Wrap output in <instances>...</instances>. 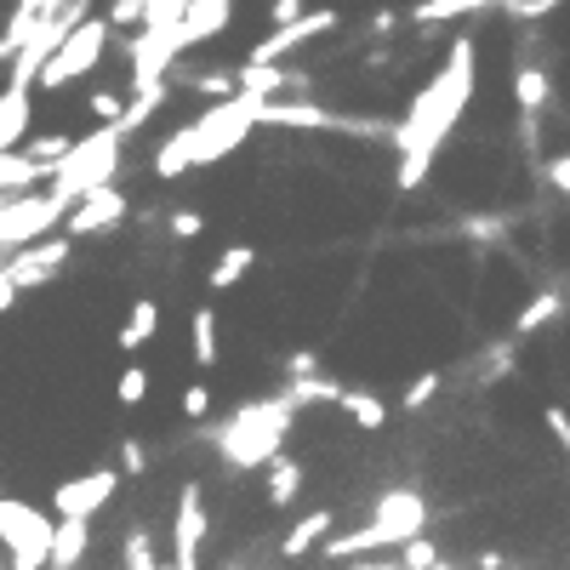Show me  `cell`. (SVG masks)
<instances>
[{
    "instance_id": "obj_1",
    "label": "cell",
    "mask_w": 570,
    "mask_h": 570,
    "mask_svg": "<svg viewBox=\"0 0 570 570\" xmlns=\"http://www.w3.org/2000/svg\"><path fill=\"white\" fill-rule=\"evenodd\" d=\"M473 86H480V46H473V35H462L445 52V63L434 69V80L411 98L405 120L394 126V155H400L394 188L400 195H411V188L428 183V171H434V160L445 149V137L462 126V115L473 104Z\"/></svg>"
},
{
    "instance_id": "obj_2",
    "label": "cell",
    "mask_w": 570,
    "mask_h": 570,
    "mask_svg": "<svg viewBox=\"0 0 570 570\" xmlns=\"http://www.w3.org/2000/svg\"><path fill=\"white\" fill-rule=\"evenodd\" d=\"M263 104H268V98H252V91H234V98L206 104L195 120L177 126V131L160 142L155 160H149V171H155L160 183H171V177H188V171H206V166L228 160V155L263 126Z\"/></svg>"
},
{
    "instance_id": "obj_3",
    "label": "cell",
    "mask_w": 570,
    "mask_h": 570,
    "mask_svg": "<svg viewBox=\"0 0 570 570\" xmlns=\"http://www.w3.org/2000/svg\"><path fill=\"white\" fill-rule=\"evenodd\" d=\"M297 422V405L292 394H263L252 405H240L223 428H217V456L234 468V473H263L274 456H285V434Z\"/></svg>"
},
{
    "instance_id": "obj_4",
    "label": "cell",
    "mask_w": 570,
    "mask_h": 570,
    "mask_svg": "<svg viewBox=\"0 0 570 570\" xmlns=\"http://www.w3.org/2000/svg\"><path fill=\"white\" fill-rule=\"evenodd\" d=\"M416 537H428V502H422L416 491H389V497H376L371 525H360V531H348V537H337V542H325L320 553H325V564H348V559H360V553L405 548V542H416Z\"/></svg>"
},
{
    "instance_id": "obj_5",
    "label": "cell",
    "mask_w": 570,
    "mask_h": 570,
    "mask_svg": "<svg viewBox=\"0 0 570 570\" xmlns=\"http://www.w3.org/2000/svg\"><path fill=\"white\" fill-rule=\"evenodd\" d=\"M120 166H126V126H120V120H115V126H91L86 137H75V149L52 166L46 188H52V195H63V200L75 206L80 195H91V188L115 183Z\"/></svg>"
},
{
    "instance_id": "obj_6",
    "label": "cell",
    "mask_w": 570,
    "mask_h": 570,
    "mask_svg": "<svg viewBox=\"0 0 570 570\" xmlns=\"http://www.w3.org/2000/svg\"><path fill=\"white\" fill-rule=\"evenodd\" d=\"M52 537H58V513H46L23 497H0V548H7L12 570H52Z\"/></svg>"
},
{
    "instance_id": "obj_7",
    "label": "cell",
    "mask_w": 570,
    "mask_h": 570,
    "mask_svg": "<svg viewBox=\"0 0 570 570\" xmlns=\"http://www.w3.org/2000/svg\"><path fill=\"white\" fill-rule=\"evenodd\" d=\"M69 200L63 195H52V188H23V195H12V200H0V252H23V246H35V240H52V234L69 223Z\"/></svg>"
},
{
    "instance_id": "obj_8",
    "label": "cell",
    "mask_w": 570,
    "mask_h": 570,
    "mask_svg": "<svg viewBox=\"0 0 570 570\" xmlns=\"http://www.w3.org/2000/svg\"><path fill=\"white\" fill-rule=\"evenodd\" d=\"M109 18H80L75 29H69V40L58 46L52 58H46V69L35 75V91H63V86H75L80 75H91L104 63V52H109Z\"/></svg>"
},
{
    "instance_id": "obj_9",
    "label": "cell",
    "mask_w": 570,
    "mask_h": 570,
    "mask_svg": "<svg viewBox=\"0 0 570 570\" xmlns=\"http://www.w3.org/2000/svg\"><path fill=\"white\" fill-rule=\"evenodd\" d=\"M206 537H212L206 491L188 480V485L177 491V508H171V570H200V559H206Z\"/></svg>"
},
{
    "instance_id": "obj_10",
    "label": "cell",
    "mask_w": 570,
    "mask_h": 570,
    "mask_svg": "<svg viewBox=\"0 0 570 570\" xmlns=\"http://www.w3.org/2000/svg\"><path fill=\"white\" fill-rule=\"evenodd\" d=\"M126 473L120 468H86V473H69V480H58L52 491V513L58 519H91V513H104L115 502Z\"/></svg>"
},
{
    "instance_id": "obj_11",
    "label": "cell",
    "mask_w": 570,
    "mask_h": 570,
    "mask_svg": "<svg viewBox=\"0 0 570 570\" xmlns=\"http://www.w3.org/2000/svg\"><path fill=\"white\" fill-rule=\"evenodd\" d=\"M126 212H131V200L120 195V183H104V188H91V195H80V200H75V212H69L63 234H69V240H91V234L120 228V223H126Z\"/></svg>"
},
{
    "instance_id": "obj_12",
    "label": "cell",
    "mask_w": 570,
    "mask_h": 570,
    "mask_svg": "<svg viewBox=\"0 0 570 570\" xmlns=\"http://www.w3.org/2000/svg\"><path fill=\"white\" fill-rule=\"evenodd\" d=\"M69 257H75V240H69V234H52V240H35V246L12 252L7 257V274L23 285V292H35V285H46L52 274H63Z\"/></svg>"
},
{
    "instance_id": "obj_13",
    "label": "cell",
    "mask_w": 570,
    "mask_h": 570,
    "mask_svg": "<svg viewBox=\"0 0 570 570\" xmlns=\"http://www.w3.org/2000/svg\"><path fill=\"white\" fill-rule=\"evenodd\" d=\"M325 29H337V12H303V18H292V23H274V35L257 40L252 63H279V58H292L303 40H314V35H325Z\"/></svg>"
},
{
    "instance_id": "obj_14",
    "label": "cell",
    "mask_w": 570,
    "mask_h": 570,
    "mask_svg": "<svg viewBox=\"0 0 570 570\" xmlns=\"http://www.w3.org/2000/svg\"><path fill=\"white\" fill-rule=\"evenodd\" d=\"M29 120H35V86L7 80V86H0V155L18 149L23 131H29Z\"/></svg>"
},
{
    "instance_id": "obj_15",
    "label": "cell",
    "mask_w": 570,
    "mask_h": 570,
    "mask_svg": "<svg viewBox=\"0 0 570 570\" xmlns=\"http://www.w3.org/2000/svg\"><path fill=\"white\" fill-rule=\"evenodd\" d=\"M155 337H160V297H137V303L126 308L120 331H115V348H120L126 360H137Z\"/></svg>"
},
{
    "instance_id": "obj_16",
    "label": "cell",
    "mask_w": 570,
    "mask_h": 570,
    "mask_svg": "<svg viewBox=\"0 0 570 570\" xmlns=\"http://www.w3.org/2000/svg\"><path fill=\"white\" fill-rule=\"evenodd\" d=\"M331 525H337V508H308L297 525L279 537V553H285V559H303V553L325 548V542H331Z\"/></svg>"
},
{
    "instance_id": "obj_17",
    "label": "cell",
    "mask_w": 570,
    "mask_h": 570,
    "mask_svg": "<svg viewBox=\"0 0 570 570\" xmlns=\"http://www.w3.org/2000/svg\"><path fill=\"white\" fill-rule=\"evenodd\" d=\"M303 480H308V473H303L297 456H274V462L263 468V497H268V508L285 513V508L303 497Z\"/></svg>"
},
{
    "instance_id": "obj_18",
    "label": "cell",
    "mask_w": 570,
    "mask_h": 570,
    "mask_svg": "<svg viewBox=\"0 0 570 570\" xmlns=\"http://www.w3.org/2000/svg\"><path fill=\"white\" fill-rule=\"evenodd\" d=\"M188 360H195V371H217V360H223L217 308H212V303H200L195 314H188Z\"/></svg>"
},
{
    "instance_id": "obj_19",
    "label": "cell",
    "mask_w": 570,
    "mask_h": 570,
    "mask_svg": "<svg viewBox=\"0 0 570 570\" xmlns=\"http://www.w3.org/2000/svg\"><path fill=\"white\" fill-rule=\"evenodd\" d=\"M252 268H257V246L234 240V246H228V252H217V263L206 268V285H212V292H234V285H240Z\"/></svg>"
},
{
    "instance_id": "obj_20",
    "label": "cell",
    "mask_w": 570,
    "mask_h": 570,
    "mask_svg": "<svg viewBox=\"0 0 570 570\" xmlns=\"http://www.w3.org/2000/svg\"><path fill=\"white\" fill-rule=\"evenodd\" d=\"M91 548V519H58V537H52V570H80Z\"/></svg>"
},
{
    "instance_id": "obj_21",
    "label": "cell",
    "mask_w": 570,
    "mask_h": 570,
    "mask_svg": "<svg viewBox=\"0 0 570 570\" xmlns=\"http://www.w3.org/2000/svg\"><path fill=\"white\" fill-rule=\"evenodd\" d=\"M337 411L354 416V428H365V434H383V428H389V405L376 400L371 389H343L337 394Z\"/></svg>"
},
{
    "instance_id": "obj_22",
    "label": "cell",
    "mask_w": 570,
    "mask_h": 570,
    "mask_svg": "<svg viewBox=\"0 0 570 570\" xmlns=\"http://www.w3.org/2000/svg\"><path fill=\"white\" fill-rule=\"evenodd\" d=\"M513 98H519V115H537V109L548 104V69H537V63L519 69V80H513Z\"/></svg>"
},
{
    "instance_id": "obj_23",
    "label": "cell",
    "mask_w": 570,
    "mask_h": 570,
    "mask_svg": "<svg viewBox=\"0 0 570 570\" xmlns=\"http://www.w3.org/2000/svg\"><path fill=\"white\" fill-rule=\"evenodd\" d=\"M149 383H155V376H149V365H137V360H126V371L115 376V400L131 411V405H142V400H149Z\"/></svg>"
},
{
    "instance_id": "obj_24",
    "label": "cell",
    "mask_w": 570,
    "mask_h": 570,
    "mask_svg": "<svg viewBox=\"0 0 570 570\" xmlns=\"http://www.w3.org/2000/svg\"><path fill=\"white\" fill-rule=\"evenodd\" d=\"M120 564H126V570H166V564L155 559V537L142 531V525L126 537V548H120Z\"/></svg>"
},
{
    "instance_id": "obj_25",
    "label": "cell",
    "mask_w": 570,
    "mask_h": 570,
    "mask_svg": "<svg viewBox=\"0 0 570 570\" xmlns=\"http://www.w3.org/2000/svg\"><path fill=\"white\" fill-rule=\"evenodd\" d=\"M400 564H405V570H440V548L428 542V537H416V542L400 548Z\"/></svg>"
},
{
    "instance_id": "obj_26",
    "label": "cell",
    "mask_w": 570,
    "mask_h": 570,
    "mask_svg": "<svg viewBox=\"0 0 570 570\" xmlns=\"http://www.w3.org/2000/svg\"><path fill=\"white\" fill-rule=\"evenodd\" d=\"M434 394H440V371H422L416 383H411V389L400 394V405H405V411H422V405L434 400Z\"/></svg>"
},
{
    "instance_id": "obj_27",
    "label": "cell",
    "mask_w": 570,
    "mask_h": 570,
    "mask_svg": "<svg viewBox=\"0 0 570 570\" xmlns=\"http://www.w3.org/2000/svg\"><path fill=\"white\" fill-rule=\"evenodd\" d=\"M542 428H548V440L559 451H570V411L564 405H542Z\"/></svg>"
},
{
    "instance_id": "obj_28",
    "label": "cell",
    "mask_w": 570,
    "mask_h": 570,
    "mask_svg": "<svg viewBox=\"0 0 570 570\" xmlns=\"http://www.w3.org/2000/svg\"><path fill=\"white\" fill-rule=\"evenodd\" d=\"M206 411H212V383H206V376H195V383L183 389V416H195V422H200Z\"/></svg>"
},
{
    "instance_id": "obj_29",
    "label": "cell",
    "mask_w": 570,
    "mask_h": 570,
    "mask_svg": "<svg viewBox=\"0 0 570 570\" xmlns=\"http://www.w3.org/2000/svg\"><path fill=\"white\" fill-rule=\"evenodd\" d=\"M553 314H559V292H542L525 314H519V331H537V325H548Z\"/></svg>"
},
{
    "instance_id": "obj_30",
    "label": "cell",
    "mask_w": 570,
    "mask_h": 570,
    "mask_svg": "<svg viewBox=\"0 0 570 570\" xmlns=\"http://www.w3.org/2000/svg\"><path fill=\"white\" fill-rule=\"evenodd\" d=\"M120 473H126V480H131V473H142V468H149V451H142L137 440H120V462H115Z\"/></svg>"
},
{
    "instance_id": "obj_31",
    "label": "cell",
    "mask_w": 570,
    "mask_h": 570,
    "mask_svg": "<svg viewBox=\"0 0 570 570\" xmlns=\"http://www.w3.org/2000/svg\"><path fill=\"white\" fill-rule=\"evenodd\" d=\"M166 228H171V240H195V234H200L206 223H200V212H171V223H166Z\"/></svg>"
},
{
    "instance_id": "obj_32",
    "label": "cell",
    "mask_w": 570,
    "mask_h": 570,
    "mask_svg": "<svg viewBox=\"0 0 570 570\" xmlns=\"http://www.w3.org/2000/svg\"><path fill=\"white\" fill-rule=\"evenodd\" d=\"M18 297H23V285L7 274V263H0V314H12V308H18Z\"/></svg>"
},
{
    "instance_id": "obj_33",
    "label": "cell",
    "mask_w": 570,
    "mask_h": 570,
    "mask_svg": "<svg viewBox=\"0 0 570 570\" xmlns=\"http://www.w3.org/2000/svg\"><path fill=\"white\" fill-rule=\"evenodd\" d=\"M548 183L559 188V195H570V155H559V160H548Z\"/></svg>"
},
{
    "instance_id": "obj_34",
    "label": "cell",
    "mask_w": 570,
    "mask_h": 570,
    "mask_svg": "<svg viewBox=\"0 0 570 570\" xmlns=\"http://www.w3.org/2000/svg\"><path fill=\"white\" fill-rule=\"evenodd\" d=\"M360 570H405V564H360Z\"/></svg>"
}]
</instances>
